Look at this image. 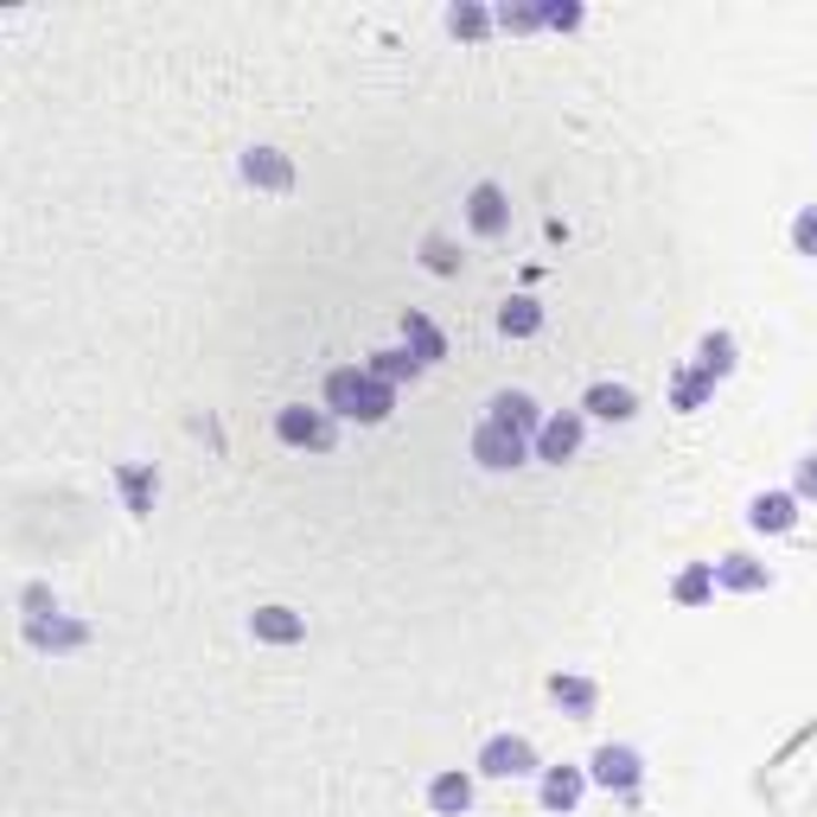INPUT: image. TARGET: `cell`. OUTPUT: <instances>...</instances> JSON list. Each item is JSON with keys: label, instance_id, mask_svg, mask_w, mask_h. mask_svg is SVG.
I'll return each mask as SVG.
<instances>
[{"label": "cell", "instance_id": "obj_1", "mask_svg": "<svg viewBox=\"0 0 817 817\" xmlns=\"http://www.w3.org/2000/svg\"><path fill=\"white\" fill-rule=\"evenodd\" d=\"M326 403L332 415H352V422H383L390 408H396V396H390V383H377L371 371H332L326 377Z\"/></svg>", "mask_w": 817, "mask_h": 817}, {"label": "cell", "instance_id": "obj_2", "mask_svg": "<svg viewBox=\"0 0 817 817\" xmlns=\"http://www.w3.org/2000/svg\"><path fill=\"white\" fill-rule=\"evenodd\" d=\"M275 434L288 441V447H313V454H326L332 447V422L320 415V408H306V403H288L275 415Z\"/></svg>", "mask_w": 817, "mask_h": 817}, {"label": "cell", "instance_id": "obj_3", "mask_svg": "<svg viewBox=\"0 0 817 817\" xmlns=\"http://www.w3.org/2000/svg\"><path fill=\"white\" fill-rule=\"evenodd\" d=\"M524 454H531V441H524V434L498 428V422H480V428H473V460H480V466H492V473L524 466Z\"/></svg>", "mask_w": 817, "mask_h": 817}, {"label": "cell", "instance_id": "obj_4", "mask_svg": "<svg viewBox=\"0 0 817 817\" xmlns=\"http://www.w3.org/2000/svg\"><path fill=\"white\" fill-rule=\"evenodd\" d=\"M480 773H492V779H524V773H536V754L524 735H492L480 747Z\"/></svg>", "mask_w": 817, "mask_h": 817}, {"label": "cell", "instance_id": "obj_5", "mask_svg": "<svg viewBox=\"0 0 817 817\" xmlns=\"http://www.w3.org/2000/svg\"><path fill=\"white\" fill-rule=\"evenodd\" d=\"M575 447H582V415H543V428H536V460L562 466V460H575Z\"/></svg>", "mask_w": 817, "mask_h": 817}, {"label": "cell", "instance_id": "obj_6", "mask_svg": "<svg viewBox=\"0 0 817 817\" xmlns=\"http://www.w3.org/2000/svg\"><path fill=\"white\" fill-rule=\"evenodd\" d=\"M485 422H498V428L524 434V441H536V428H543V415H536V403L524 396V390H505V396H492V415Z\"/></svg>", "mask_w": 817, "mask_h": 817}, {"label": "cell", "instance_id": "obj_7", "mask_svg": "<svg viewBox=\"0 0 817 817\" xmlns=\"http://www.w3.org/2000/svg\"><path fill=\"white\" fill-rule=\"evenodd\" d=\"M466 224L480 230V236H498L511 224V204L498 185H473V199H466Z\"/></svg>", "mask_w": 817, "mask_h": 817}, {"label": "cell", "instance_id": "obj_8", "mask_svg": "<svg viewBox=\"0 0 817 817\" xmlns=\"http://www.w3.org/2000/svg\"><path fill=\"white\" fill-rule=\"evenodd\" d=\"M594 779L607 791H633L638 786V754L633 747H601V754H594Z\"/></svg>", "mask_w": 817, "mask_h": 817}, {"label": "cell", "instance_id": "obj_9", "mask_svg": "<svg viewBox=\"0 0 817 817\" xmlns=\"http://www.w3.org/2000/svg\"><path fill=\"white\" fill-rule=\"evenodd\" d=\"M582 791H587L582 766H549V773H543V805H549V811H575Z\"/></svg>", "mask_w": 817, "mask_h": 817}, {"label": "cell", "instance_id": "obj_10", "mask_svg": "<svg viewBox=\"0 0 817 817\" xmlns=\"http://www.w3.org/2000/svg\"><path fill=\"white\" fill-rule=\"evenodd\" d=\"M747 524H754V531H791V524H798V498H791V492H760L754 511H747Z\"/></svg>", "mask_w": 817, "mask_h": 817}, {"label": "cell", "instance_id": "obj_11", "mask_svg": "<svg viewBox=\"0 0 817 817\" xmlns=\"http://www.w3.org/2000/svg\"><path fill=\"white\" fill-rule=\"evenodd\" d=\"M587 415H601V422H626V415H633V390H626V383H594V390H587Z\"/></svg>", "mask_w": 817, "mask_h": 817}, {"label": "cell", "instance_id": "obj_12", "mask_svg": "<svg viewBox=\"0 0 817 817\" xmlns=\"http://www.w3.org/2000/svg\"><path fill=\"white\" fill-rule=\"evenodd\" d=\"M243 179H250V185H269V192H281V185H288V160H281L275 148H250L243 153Z\"/></svg>", "mask_w": 817, "mask_h": 817}, {"label": "cell", "instance_id": "obj_13", "mask_svg": "<svg viewBox=\"0 0 817 817\" xmlns=\"http://www.w3.org/2000/svg\"><path fill=\"white\" fill-rule=\"evenodd\" d=\"M428 805L441 817H460L466 805H473V779H466V773H441V779L428 786Z\"/></svg>", "mask_w": 817, "mask_h": 817}, {"label": "cell", "instance_id": "obj_14", "mask_svg": "<svg viewBox=\"0 0 817 817\" xmlns=\"http://www.w3.org/2000/svg\"><path fill=\"white\" fill-rule=\"evenodd\" d=\"M250 633H255V638H269V645H294V638H301L306 626H301V613H288V607H262V613L250 619Z\"/></svg>", "mask_w": 817, "mask_h": 817}, {"label": "cell", "instance_id": "obj_15", "mask_svg": "<svg viewBox=\"0 0 817 817\" xmlns=\"http://www.w3.org/2000/svg\"><path fill=\"white\" fill-rule=\"evenodd\" d=\"M715 582H722V587H740V594H754V587H766L773 575H766L760 562H747V556H722V562H715Z\"/></svg>", "mask_w": 817, "mask_h": 817}, {"label": "cell", "instance_id": "obj_16", "mask_svg": "<svg viewBox=\"0 0 817 817\" xmlns=\"http://www.w3.org/2000/svg\"><path fill=\"white\" fill-rule=\"evenodd\" d=\"M115 480H122L128 511H134V517H148V511H153V473H148V466H122Z\"/></svg>", "mask_w": 817, "mask_h": 817}, {"label": "cell", "instance_id": "obj_17", "mask_svg": "<svg viewBox=\"0 0 817 817\" xmlns=\"http://www.w3.org/2000/svg\"><path fill=\"white\" fill-rule=\"evenodd\" d=\"M696 371H703V377H728V371H735V339H728V332H709V339H703V364H696Z\"/></svg>", "mask_w": 817, "mask_h": 817}, {"label": "cell", "instance_id": "obj_18", "mask_svg": "<svg viewBox=\"0 0 817 817\" xmlns=\"http://www.w3.org/2000/svg\"><path fill=\"white\" fill-rule=\"evenodd\" d=\"M415 371H422V357L408 352V345H403V352H377V357H371V377H377V383H403V377H415Z\"/></svg>", "mask_w": 817, "mask_h": 817}, {"label": "cell", "instance_id": "obj_19", "mask_svg": "<svg viewBox=\"0 0 817 817\" xmlns=\"http://www.w3.org/2000/svg\"><path fill=\"white\" fill-rule=\"evenodd\" d=\"M403 332H408V352L422 357V364H434V357L447 352V345H441V332H434L428 320H422V313H408V320H403Z\"/></svg>", "mask_w": 817, "mask_h": 817}, {"label": "cell", "instance_id": "obj_20", "mask_svg": "<svg viewBox=\"0 0 817 817\" xmlns=\"http://www.w3.org/2000/svg\"><path fill=\"white\" fill-rule=\"evenodd\" d=\"M709 594H715V562H696V568H684V575H677V601H684V607L709 601Z\"/></svg>", "mask_w": 817, "mask_h": 817}, {"label": "cell", "instance_id": "obj_21", "mask_svg": "<svg viewBox=\"0 0 817 817\" xmlns=\"http://www.w3.org/2000/svg\"><path fill=\"white\" fill-rule=\"evenodd\" d=\"M549 696H556L562 709H575V715L594 709V684H587V677H549Z\"/></svg>", "mask_w": 817, "mask_h": 817}, {"label": "cell", "instance_id": "obj_22", "mask_svg": "<svg viewBox=\"0 0 817 817\" xmlns=\"http://www.w3.org/2000/svg\"><path fill=\"white\" fill-rule=\"evenodd\" d=\"M498 326H505L511 339H531V332L543 326V313H536V301H505V313H498Z\"/></svg>", "mask_w": 817, "mask_h": 817}, {"label": "cell", "instance_id": "obj_23", "mask_svg": "<svg viewBox=\"0 0 817 817\" xmlns=\"http://www.w3.org/2000/svg\"><path fill=\"white\" fill-rule=\"evenodd\" d=\"M709 390H715V383L703 377V371H689V377H677L670 396H677V408H703V403H709Z\"/></svg>", "mask_w": 817, "mask_h": 817}, {"label": "cell", "instance_id": "obj_24", "mask_svg": "<svg viewBox=\"0 0 817 817\" xmlns=\"http://www.w3.org/2000/svg\"><path fill=\"white\" fill-rule=\"evenodd\" d=\"M26 633L39 638V645H77V638H83V626H64V619H32V626H26Z\"/></svg>", "mask_w": 817, "mask_h": 817}, {"label": "cell", "instance_id": "obj_25", "mask_svg": "<svg viewBox=\"0 0 817 817\" xmlns=\"http://www.w3.org/2000/svg\"><path fill=\"white\" fill-rule=\"evenodd\" d=\"M791 243H798V255H817V204H805L791 218Z\"/></svg>", "mask_w": 817, "mask_h": 817}, {"label": "cell", "instance_id": "obj_26", "mask_svg": "<svg viewBox=\"0 0 817 817\" xmlns=\"http://www.w3.org/2000/svg\"><path fill=\"white\" fill-rule=\"evenodd\" d=\"M447 26H454V32H466V39H480V32H485V13H480V7H454V13H447Z\"/></svg>", "mask_w": 817, "mask_h": 817}, {"label": "cell", "instance_id": "obj_27", "mask_svg": "<svg viewBox=\"0 0 817 817\" xmlns=\"http://www.w3.org/2000/svg\"><path fill=\"white\" fill-rule=\"evenodd\" d=\"M798 492L817 498V454H805V466H798Z\"/></svg>", "mask_w": 817, "mask_h": 817}, {"label": "cell", "instance_id": "obj_28", "mask_svg": "<svg viewBox=\"0 0 817 817\" xmlns=\"http://www.w3.org/2000/svg\"><path fill=\"white\" fill-rule=\"evenodd\" d=\"M428 262H434V269H454V255H447V243H441V236H428Z\"/></svg>", "mask_w": 817, "mask_h": 817}]
</instances>
